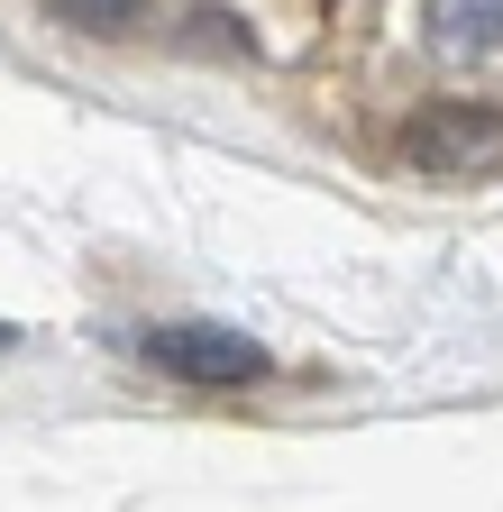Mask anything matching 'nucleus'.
I'll return each mask as SVG.
<instances>
[{"instance_id":"nucleus-5","label":"nucleus","mask_w":503,"mask_h":512,"mask_svg":"<svg viewBox=\"0 0 503 512\" xmlns=\"http://www.w3.org/2000/svg\"><path fill=\"white\" fill-rule=\"evenodd\" d=\"M0 348H10V330H0Z\"/></svg>"},{"instance_id":"nucleus-3","label":"nucleus","mask_w":503,"mask_h":512,"mask_svg":"<svg viewBox=\"0 0 503 512\" xmlns=\"http://www.w3.org/2000/svg\"><path fill=\"white\" fill-rule=\"evenodd\" d=\"M439 64H503V0H421Z\"/></svg>"},{"instance_id":"nucleus-1","label":"nucleus","mask_w":503,"mask_h":512,"mask_svg":"<svg viewBox=\"0 0 503 512\" xmlns=\"http://www.w3.org/2000/svg\"><path fill=\"white\" fill-rule=\"evenodd\" d=\"M394 156L412 174H439V183H467V174H494L503 165V110L494 101H421L403 119Z\"/></svg>"},{"instance_id":"nucleus-4","label":"nucleus","mask_w":503,"mask_h":512,"mask_svg":"<svg viewBox=\"0 0 503 512\" xmlns=\"http://www.w3.org/2000/svg\"><path fill=\"white\" fill-rule=\"evenodd\" d=\"M65 28H83V37H119V28H138V0H46Z\"/></svg>"},{"instance_id":"nucleus-2","label":"nucleus","mask_w":503,"mask_h":512,"mask_svg":"<svg viewBox=\"0 0 503 512\" xmlns=\"http://www.w3.org/2000/svg\"><path fill=\"white\" fill-rule=\"evenodd\" d=\"M147 357L183 384H257L266 375V348L247 339V330H220V320H165V330H147Z\"/></svg>"}]
</instances>
